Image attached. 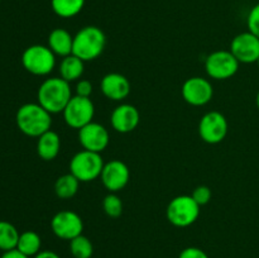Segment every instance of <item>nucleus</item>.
<instances>
[{
    "label": "nucleus",
    "mask_w": 259,
    "mask_h": 258,
    "mask_svg": "<svg viewBox=\"0 0 259 258\" xmlns=\"http://www.w3.org/2000/svg\"><path fill=\"white\" fill-rule=\"evenodd\" d=\"M71 98L70 82L62 77L47 78L38 89V104L51 114L62 113Z\"/></svg>",
    "instance_id": "nucleus-1"
},
{
    "label": "nucleus",
    "mask_w": 259,
    "mask_h": 258,
    "mask_svg": "<svg viewBox=\"0 0 259 258\" xmlns=\"http://www.w3.org/2000/svg\"><path fill=\"white\" fill-rule=\"evenodd\" d=\"M15 119L20 132L29 137H40L50 131L52 125L51 113H48L39 104L34 103H28L20 106Z\"/></svg>",
    "instance_id": "nucleus-2"
},
{
    "label": "nucleus",
    "mask_w": 259,
    "mask_h": 258,
    "mask_svg": "<svg viewBox=\"0 0 259 258\" xmlns=\"http://www.w3.org/2000/svg\"><path fill=\"white\" fill-rule=\"evenodd\" d=\"M106 45L105 33L95 25L83 27L73 37L72 55L86 62L98 58Z\"/></svg>",
    "instance_id": "nucleus-3"
},
{
    "label": "nucleus",
    "mask_w": 259,
    "mask_h": 258,
    "mask_svg": "<svg viewBox=\"0 0 259 258\" xmlns=\"http://www.w3.org/2000/svg\"><path fill=\"white\" fill-rule=\"evenodd\" d=\"M200 215V205L191 195H180L171 200L166 210L167 220L172 225L186 228L194 224Z\"/></svg>",
    "instance_id": "nucleus-4"
},
{
    "label": "nucleus",
    "mask_w": 259,
    "mask_h": 258,
    "mask_svg": "<svg viewBox=\"0 0 259 258\" xmlns=\"http://www.w3.org/2000/svg\"><path fill=\"white\" fill-rule=\"evenodd\" d=\"M104 164L105 163L100 153L83 149L71 159L70 174H72L80 182H90L100 177Z\"/></svg>",
    "instance_id": "nucleus-5"
},
{
    "label": "nucleus",
    "mask_w": 259,
    "mask_h": 258,
    "mask_svg": "<svg viewBox=\"0 0 259 258\" xmlns=\"http://www.w3.org/2000/svg\"><path fill=\"white\" fill-rule=\"evenodd\" d=\"M22 63L28 72L37 76H45L52 72L55 68L56 55L50 47L33 45L23 52Z\"/></svg>",
    "instance_id": "nucleus-6"
},
{
    "label": "nucleus",
    "mask_w": 259,
    "mask_h": 258,
    "mask_svg": "<svg viewBox=\"0 0 259 258\" xmlns=\"http://www.w3.org/2000/svg\"><path fill=\"white\" fill-rule=\"evenodd\" d=\"M62 113L63 119H65L67 125H70L71 128L81 129L82 126L88 125L89 123L93 121L95 106H94L90 98L75 95L71 98Z\"/></svg>",
    "instance_id": "nucleus-7"
},
{
    "label": "nucleus",
    "mask_w": 259,
    "mask_h": 258,
    "mask_svg": "<svg viewBox=\"0 0 259 258\" xmlns=\"http://www.w3.org/2000/svg\"><path fill=\"white\" fill-rule=\"evenodd\" d=\"M239 63L230 51H215L206 58L205 70L211 78L227 80L238 72Z\"/></svg>",
    "instance_id": "nucleus-8"
},
{
    "label": "nucleus",
    "mask_w": 259,
    "mask_h": 258,
    "mask_svg": "<svg viewBox=\"0 0 259 258\" xmlns=\"http://www.w3.org/2000/svg\"><path fill=\"white\" fill-rule=\"evenodd\" d=\"M199 134L206 143H220L228 134L227 118L220 111H209L200 120Z\"/></svg>",
    "instance_id": "nucleus-9"
},
{
    "label": "nucleus",
    "mask_w": 259,
    "mask_h": 258,
    "mask_svg": "<svg viewBox=\"0 0 259 258\" xmlns=\"http://www.w3.org/2000/svg\"><path fill=\"white\" fill-rule=\"evenodd\" d=\"M51 228L56 237L71 240L82 234L83 223L77 212L71 211V210H62L52 218Z\"/></svg>",
    "instance_id": "nucleus-10"
},
{
    "label": "nucleus",
    "mask_w": 259,
    "mask_h": 258,
    "mask_svg": "<svg viewBox=\"0 0 259 258\" xmlns=\"http://www.w3.org/2000/svg\"><path fill=\"white\" fill-rule=\"evenodd\" d=\"M181 93L182 98L190 105L202 106L211 100L212 95H214V89L209 80L195 76V77L187 78L185 81Z\"/></svg>",
    "instance_id": "nucleus-11"
},
{
    "label": "nucleus",
    "mask_w": 259,
    "mask_h": 258,
    "mask_svg": "<svg viewBox=\"0 0 259 258\" xmlns=\"http://www.w3.org/2000/svg\"><path fill=\"white\" fill-rule=\"evenodd\" d=\"M230 52L240 63H254L259 58V38L249 30L235 35L230 45Z\"/></svg>",
    "instance_id": "nucleus-12"
},
{
    "label": "nucleus",
    "mask_w": 259,
    "mask_h": 258,
    "mask_svg": "<svg viewBox=\"0 0 259 258\" xmlns=\"http://www.w3.org/2000/svg\"><path fill=\"white\" fill-rule=\"evenodd\" d=\"M78 142L86 151L101 153L109 144V132L101 124L91 121L78 129Z\"/></svg>",
    "instance_id": "nucleus-13"
},
{
    "label": "nucleus",
    "mask_w": 259,
    "mask_h": 258,
    "mask_svg": "<svg viewBox=\"0 0 259 258\" xmlns=\"http://www.w3.org/2000/svg\"><path fill=\"white\" fill-rule=\"evenodd\" d=\"M131 172L128 166L119 159H113L104 164L100 179L103 185L110 192H118L128 185Z\"/></svg>",
    "instance_id": "nucleus-14"
},
{
    "label": "nucleus",
    "mask_w": 259,
    "mask_h": 258,
    "mask_svg": "<svg viewBox=\"0 0 259 258\" xmlns=\"http://www.w3.org/2000/svg\"><path fill=\"white\" fill-rule=\"evenodd\" d=\"M141 115L138 109L131 104H121L111 113V125L119 133H131L138 126Z\"/></svg>",
    "instance_id": "nucleus-15"
},
{
    "label": "nucleus",
    "mask_w": 259,
    "mask_h": 258,
    "mask_svg": "<svg viewBox=\"0 0 259 258\" xmlns=\"http://www.w3.org/2000/svg\"><path fill=\"white\" fill-rule=\"evenodd\" d=\"M101 91L108 99L121 101L131 94V82L121 73L111 72L103 77L100 83Z\"/></svg>",
    "instance_id": "nucleus-16"
},
{
    "label": "nucleus",
    "mask_w": 259,
    "mask_h": 258,
    "mask_svg": "<svg viewBox=\"0 0 259 258\" xmlns=\"http://www.w3.org/2000/svg\"><path fill=\"white\" fill-rule=\"evenodd\" d=\"M73 37L63 28H56L48 35V47L55 55L66 56L72 55Z\"/></svg>",
    "instance_id": "nucleus-17"
},
{
    "label": "nucleus",
    "mask_w": 259,
    "mask_h": 258,
    "mask_svg": "<svg viewBox=\"0 0 259 258\" xmlns=\"http://www.w3.org/2000/svg\"><path fill=\"white\" fill-rule=\"evenodd\" d=\"M61 139L56 132L48 131L38 137L37 143V153L45 161H52L60 153Z\"/></svg>",
    "instance_id": "nucleus-18"
},
{
    "label": "nucleus",
    "mask_w": 259,
    "mask_h": 258,
    "mask_svg": "<svg viewBox=\"0 0 259 258\" xmlns=\"http://www.w3.org/2000/svg\"><path fill=\"white\" fill-rule=\"evenodd\" d=\"M83 73V61L77 56L70 55L63 57L60 65V75L63 80L67 82L76 81L82 76Z\"/></svg>",
    "instance_id": "nucleus-19"
},
{
    "label": "nucleus",
    "mask_w": 259,
    "mask_h": 258,
    "mask_svg": "<svg viewBox=\"0 0 259 258\" xmlns=\"http://www.w3.org/2000/svg\"><path fill=\"white\" fill-rule=\"evenodd\" d=\"M40 245H42V240H40L39 234L33 232V230H27L19 235L15 249L22 252L23 254L28 255V257H34L40 252Z\"/></svg>",
    "instance_id": "nucleus-20"
},
{
    "label": "nucleus",
    "mask_w": 259,
    "mask_h": 258,
    "mask_svg": "<svg viewBox=\"0 0 259 258\" xmlns=\"http://www.w3.org/2000/svg\"><path fill=\"white\" fill-rule=\"evenodd\" d=\"M80 181L72 174H66L58 177L55 182V192L61 199H71L78 191Z\"/></svg>",
    "instance_id": "nucleus-21"
},
{
    "label": "nucleus",
    "mask_w": 259,
    "mask_h": 258,
    "mask_svg": "<svg viewBox=\"0 0 259 258\" xmlns=\"http://www.w3.org/2000/svg\"><path fill=\"white\" fill-rule=\"evenodd\" d=\"M85 0H51V7L56 15L61 18H72L82 10Z\"/></svg>",
    "instance_id": "nucleus-22"
},
{
    "label": "nucleus",
    "mask_w": 259,
    "mask_h": 258,
    "mask_svg": "<svg viewBox=\"0 0 259 258\" xmlns=\"http://www.w3.org/2000/svg\"><path fill=\"white\" fill-rule=\"evenodd\" d=\"M19 235V232L12 223L0 220V249L3 252L15 249Z\"/></svg>",
    "instance_id": "nucleus-23"
},
{
    "label": "nucleus",
    "mask_w": 259,
    "mask_h": 258,
    "mask_svg": "<svg viewBox=\"0 0 259 258\" xmlns=\"http://www.w3.org/2000/svg\"><path fill=\"white\" fill-rule=\"evenodd\" d=\"M70 252L73 258H91L94 245L88 237L81 234L70 240Z\"/></svg>",
    "instance_id": "nucleus-24"
},
{
    "label": "nucleus",
    "mask_w": 259,
    "mask_h": 258,
    "mask_svg": "<svg viewBox=\"0 0 259 258\" xmlns=\"http://www.w3.org/2000/svg\"><path fill=\"white\" fill-rule=\"evenodd\" d=\"M103 207L105 214L110 218H119L123 212V202L115 192H110L104 197Z\"/></svg>",
    "instance_id": "nucleus-25"
},
{
    "label": "nucleus",
    "mask_w": 259,
    "mask_h": 258,
    "mask_svg": "<svg viewBox=\"0 0 259 258\" xmlns=\"http://www.w3.org/2000/svg\"><path fill=\"white\" fill-rule=\"evenodd\" d=\"M191 196L200 206H204V205L209 204V201L211 200V190L205 185H200L194 190Z\"/></svg>",
    "instance_id": "nucleus-26"
},
{
    "label": "nucleus",
    "mask_w": 259,
    "mask_h": 258,
    "mask_svg": "<svg viewBox=\"0 0 259 258\" xmlns=\"http://www.w3.org/2000/svg\"><path fill=\"white\" fill-rule=\"evenodd\" d=\"M248 30L259 38V3L250 9L247 18Z\"/></svg>",
    "instance_id": "nucleus-27"
},
{
    "label": "nucleus",
    "mask_w": 259,
    "mask_h": 258,
    "mask_svg": "<svg viewBox=\"0 0 259 258\" xmlns=\"http://www.w3.org/2000/svg\"><path fill=\"white\" fill-rule=\"evenodd\" d=\"M179 258H209V255L197 247H187L180 253Z\"/></svg>",
    "instance_id": "nucleus-28"
},
{
    "label": "nucleus",
    "mask_w": 259,
    "mask_h": 258,
    "mask_svg": "<svg viewBox=\"0 0 259 258\" xmlns=\"http://www.w3.org/2000/svg\"><path fill=\"white\" fill-rule=\"evenodd\" d=\"M93 94V85L88 80H80L76 83V95L82 96V98H90Z\"/></svg>",
    "instance_id": "nucleus-29"
},
{
    "label": "nucleus",
    "mask_w": 259,
    "mask_h": 258,
    "mask_svg": "<svg viewBox=\"0 0 259 258\" xmlns=\"http://www.w3.org/2000/svg\"><path fill=\"white\" fill-rule=\"evenodd\" d=\"M0 258H30V257L23 254V253L19 252L18 249H12V250H8V252L3 253V255Z\"/></svg>",
    "instance_id": "nucleus-30"
},
{
    "label": "nucleus",
    "mask_w": 259,
    "mask_h": 258,
    "mask_svg": "<svg viewBox=\"0 0 259 258\" xmlns=\"http://www.w3.org/2000/svg\"><path fill=\"white\" fill-rule=\"evenodd\" d=\"M33 258H61L60 255L57 254L53 250H40L37 255H34Z\"/></svg>",
    "instance_id": "nucleus-31"
},
{
    "label": "nucleus",
    "mask_w": 259,
    "mask_h": 258,
    "mask_svg": "<svg viewBox=\"0 0 259 258\" xmlns=\"http://www.w3.org/2000/svg\"><path fill=\"white\" fill-rule=\"evenodd\" d=\"M255 104H257V106L259 109V91L257 93V96H255Z\"/></svg>",
    "instance_id": "nucleus-32"
},
{
    "label": "nucleus",
    "mask_w": 259,
    "mask_h": 258,
    "mask_svg": "<svg viewBox=\"0 0 259 258\" xmlns=\"http://www.w3.org/2000/svg\"><path fill=\"white\" fill-rule=\"evenodd\" d=\"M257 63H258V66H259V58H258V61H257Z\"/></svg>",
    "instance_id": "nucleus-33"
}]
</instances>
